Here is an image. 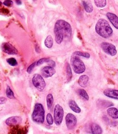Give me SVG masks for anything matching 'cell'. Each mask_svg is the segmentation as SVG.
Segmentation results:
<instances>
[{
  "label": "cell",
  "instance_id": "14",
  "mask_svg": "<svg viewBox=\"0 0 118 134\" xmlns=\"http://www.w3.org/2000/svg\"><path fill=\"white\" fill-rule=\"evenodd\" d=\"M108 114L112 118L114 119L118 118V110L115 107H110L107 110Z\"/></svg>",
  "mask_w": 118,
  "mask_h": 134
},
{
  "label": "cell",
  "instance_id": "13",
  "mask_svg": "<svg viewBox=\"0 0 118 134\" xmlns=\"http://www.w3.org/2000/svg\"><path fill=\"white\" fill-rule=\"evenodd\" d=\"M106 16L113 26L118 30V17L112 13H107Z\"/></svg>",
  "mask_w": 118,
  "mask_h": 134
},
{
  "label": "cell",
  "instance_id": "18",
  "mask_svg": "<svg viewBox=\"0 0 118 134\" xmlns=\"http://www.w3.org/2000/svg\"><path fill=\"white\" fill-rule=\"evenodd\" d=\"M83 4L84 9L87 13H91L93 11V7L91 2L88 1H84L83 2Z\"/></svg>",
  "mask_w": 118,
  "mask_h": 134
},
{
  "label": "cell",
  "instance_id": "9",
  "mask_svg": "<svg viewBox=\"0 0 118 134\" xmlns=\"http://www.w3.org/2000/svg\"><path fill=\"white\" fill-rule=\"evenodd\" d=\"M1 47L3 51L9 55H17L18 54L17 50L9 43H5L3 44Z\"/></svg>",
  "mask_w": 118,
  "mask_h": 134
},
{
  "label": "cell",
  "instance_id": "24",
  "mask_svg": "<svg viewBox=\"0 0 118 134\" xmlns=\"http://www.w3.org/2000/svg\"><path fill=\"white\" fill-rule=\"evenodd\" d=\"M6 94L7 95V96L11 99L13 98H15V96H14V92H13V91L11 90V89L10 88V86H8L7 89H6Z\"/></svg>",
  "mask_w": 118,
  "mask_h": 134
},
{
  "label": "cell",
  "instance_id": "7",
  "mask_svg": "<svg viewBox=\"0 0 118 134\" xmlns=\"http://www.w3.org/2000/svg\"><path fill=\"white\" fill-rule=\"evenodd\" d=\"M101 48L105 53L109 55L114 56L116 54V48L112 44L107 42L102 43L101 44Z\"/></svg>",
  "mask_w": 118,
  "mask_h": 134
},
{
  "label": "cell",
  "instance_id": "15",
  "mask_svg": "<svg viewBox=\"0 0 118 134\" xmlns=\"http://www.w3.org/2000/svg\"><path fill=\"white\" fill-rule=\"evenodd\" d=\"M69 106L72 110L77 113H80L81 111L80 108L74 100H70L69 101Z\"/></svg>",
  "mask_w": 118,
  "mask_h": 134
},
{
  "label": "cell",
  "instance_id": "20",
  "mask_svg": "<svg viewBox=\"0 0 118 134\" xmlns=\"http://www.w3.org/2000/svg\"><path fill=\"white\" fill-rule=\"evenodd\" d=\"M46 101H47V105L48 109H51L52 107L53 102H54V98L52 94H49L47 95L46 97Z\"/></svg>",
  "mask_w": 118,
  "mask_h": 134
},
{
  "label": "cell",
  "instance_id": "33",
  "mask_svg": "<svg viewBox=\"0 0 118 134\" xmlns=\"http://www.w3.org/2000/svg\"><path fill=\"white\" fill-rule=\"evenodd\" d=\"M15 1L18 5H20L22 4V2L20 0H15Z\"/></svg>",
  "mask_w": 118,
  "mask_h": 134
},
{
  "label": "cell",
  "instance_id": "23",
  "mask_svg": "<svg viewBox=\"0 0 118 134\" xmlns=\"http://www.w3.org/2000/svg\"><path fill=\"white\" fill-rule=\"evenodd\" d=\"M66 73H67V75L68 80V81L71 80L72 77V74L70 66L69 64L68 63H66Z\"/></svg>",
  "mask_w": 118,
  "mask_h": 134
},
{
  "label": "cell",
  "instance_id": "17",
  "mask_svg": "<svg viewBox=\"0 0 118 134\" xmlns=\"http://www.w3.org/2000/svg\"><path fill=\"white\" fill-rule=\"evenodd\" d=\"M91 131L93 133L99 134L102 132V128L100 126L96 124H93L91 126Z\"/></svg>",
  "mask_w": 118,
  "mask_h": 134
},
{
  "label": "cell",
  "instance_id": "31",
  "mask_svg": "<svg viewBox=\"0 0 118 134\" xmlns=\"http://www.w3.org/2000/svg\"><path fill=\"white\" fill-rule=\"evenodd\" d=\"M46 63H47V64H48L50 66H51V67H54L55 66V62L54 61H53V60H50V59H48V60L47 61V62Z\"/></svg>",
  "mask_w": 118,
  "mask_h": 134
},
{
  "label": "cell",
  "instance_id": "29",
  "mask_svg": "<svg viewBox=\"0 0 118 134\" xmlns=\"http://www.w3.org/2000/svg\"><path fill=\"white\" fill-rule=\"evenodd\" d=\"M36 63L37 62H34L32 64H31L27 69V72L29 73H31L32 72V71L33 70V69H34L35 66L36 65Z\"/></svg>",
  "mask_w": 118,
  "mask_h": 134
},
{
  "label": "cell",
  "instance_id": "12",
  "mask_svg": "<svg viewBox=\"0 0 118 134\" xmlns=\"http://www.w3.org/2000/svg\"><path fill=\"white\" fill-rule=\"evenodd\" d=\"M22 118L18 116H13L6 120V124L9 126H16L22 121Z\"/></svg>",
  "mask_w": 118,
  "mask_h": 134
},
{
  "label": "cell",
  "instance_id": "10",
  "mask_svg": "<svg viewBox=\"0 0 118 134\" xmlns=\"http://www.w3.org/2000/svg\"><path fill=\"white\" fill-rule=\"evenodd\" d=\"M56 71L54 68L51 66L44 67L41 70V74L44 78H49L53 75Z\"/></svg>",
  "mask_w": 118,
  "mask_h": 134
},
{
  "label": "cell",
  "instance_id": "27",
  "mask_svg": "<svg viewBox=\"0 0 118 134\" xmlns=\"http://www.w3.org/2000/svg\"><path fill=\"white\" fill-rule=\"evenodd\" d=\"M46 120H47V122L49 125H52L53 124L54 122V120H53V118L52 116V115L50 113H48L47 115L46 116Z\"/></svg>",
  "mask_w": 118,
  "mask_h": 134
},
{
  "label": "cell",
  "instance_id": "30",
  "mask_svg": "<svg viewBox=\"0 0 118 134\" xmlns=\"http://www.w3.org/2000/svg\"><path fill=\"white\" fill-rule=\"evenodd\" d=\"M3 4L6 7H11L13 5V3L11 0H6V1L4 2Z\"/></svg>",
  "mask_w": 118,
  "mask_h": 134
},
{
  "label": "cell",
  "instance_id": "25",
  "mask_svg": "<svg viewBox=\"0 0 118 134\" xmlns=\"http://www.w3.org/2000/svg\"><path fill=\"white\" fill-rule=\"evenodd\" d=\"M73 55H77L79 56H82L86 58H89L90 57V55L87 53L85 52H81V51H75L73 53Z\"/></svg>",
  "mask_w": 118,
  "mask_h": 134
},
{
  "label": "cell",
  "instance_id": "22",
  "mask_svg": "<svg viewBox=\"0 0 118 134\" xmlns=\"http://www.w3.org/2000/svg\"><path fill=\"white\" fill-rule=\"evenodd\" d=\"M95 5L98 8H104L107 4L106 0H94Z\"/></svg>",
  "mask_w": 118,
  "mask_h": 134
},
{
  "label": "cell",
  "instance_id": "28",
  "mask_svg": "<svg viewBox=\"0 0 118 134\" xmlns=\"http://www.w3.org/2000/svg\"><path fill=\"white\" fill-rule=\"evenodd\" d=\"M49 59L48 58H42L41 59H40L39 60H38L37 63H36V65L37 66H40L42 64H43V63H45V62H47V61Z\"/></svg>",
  "mask_w": 118,
  "mask_h": 134
},
{
  "label": "cell",
  "instance_id": "21",
  "mask_svg": "<svg viewBox=\"0 0 118 134\" xmlns=\"http://www.w3.org/2000/svg\"><path fill=\"white\" fill-rule=\"evenodd\" d=\"M78 93L81 97H82L84 99H85L86 100H88L89 96H88L86 91L85 90H84V89H79L78 90Z\"/></svg>",
  "mask_w": 118,
  "mask_h": 134
},
{
  "label": "cell",
  "instance_id": "8",
  "mask_svg": "<svg viewBox=\"0 0 118 134\" xmlns=\"http://www.w3.org/2000/svg\"><path fill=\"white\" fill-rule=\"evenodd\" d=\"M77 123V120L75 116L71 114L68 113L66 117V123L67 128L71 130L74 128Z\"/></svg>",
  "mask_w": 118,
  "mask_h": 134
},
{
  "label": "cell",
  "instance_id": "19",
  "mask_svg": "<svg viewBox=\"0 0 118 134\" xmlns=\"http://www.w3.org/2000/svg\"><path fill=\"white\" fill-rule=\"evenodd\" d=\"M45 45L46 47L51 48L53 45V39L51 36H48L45 40Z\"/></svg>",
  "mask_w": 118,
  "mask_h": 134
},
{
  "label": "cell",
  "instance_id": "34",
  "mask_svg": "<svg viewBox=\"0 0 118 134\" xmlns=\"http://www.w3.org/2000/svg\"><path fill=\"white\" fill-rule=\"evenodd\" d=\"M1 4H2V3H1V1H0V5H1Z\"/></svg>",
  "mask_w": 118,
  "mask_h": 134
},
{
  "label": "cell",
  "instance_id": "5",
  "mask_svg": "<svg viewBox=\"0 0 118 134\" xmlns=\"http://www.w3.org/2000/svg\"><path fill=\"white\" fill-rule=\"evenodd\" d=\"M32 83L33 85L40 91H42L46 86V83L43 77L39 74H36L34 75L32 78Z\"/></svg>",
  "mask_w": 118,
  "mask_h": 134
},
{
  "label": "cell",
  "instance_id": "1",
  "mask_svg": "<svg viewBox=\"0 0 118 134\" xmlns=\"http://www.w3.org/2000/svg\"><path fill=\"white\" fill-rule=\"evenodd\" d=\"M55 40L60 44L64 38H69L72 34V28L70 25L64 20L57 21L54 27Z\"/></svg>",
  "mask_w": 118,
  "mask_h": 134
},
{
  "label": "cell",
  "instance_id": "2",
  "mask_svg": "<svg viewBox=\"0 0 118 134\" xmlns=\"http://www.w3.org/2000/svg\"><path fill=\"white\" fill-rule=\"evenodd\" d=\"M96 33L101 37L108 38L110 37L113 33V31L109 23L105 20L99 19L95 27Z\"/></svg>",
  "mask_w": 118,
  "mask_h": 134
},
{
  "label": "cell",
  "instance_id": "11",
  "mask_svg": "<svg viewBox=\"0 0 118 134\" xmlns=\"http://www.w3.org/2000/svg\"><path fill=\"white\" fill-rule=\"evenodd\" d=\"M103 94L108 97L118 100V90L107 89L104 90Z\"/></svg>",
  "mask_w": 118,
  "mask_h": 134
},
{
  "label": "cell",
  "instance_id": "26",
  "mask_svg": "<svg viewBox=\"0 0 118 134\" xmlns=\"http://www.w3.org/2000/svg\"><path fill=\"white\" fill-rule=\"evenodd\" d=\"M7 62H8V63L10 65H11L12 66H15L17 65V61L14 58H10L8 59Z\"/></svg>",
  "mask_w": 118,
  "mask_h": 134
},
{
  "label": "cell",
  "instance_id": "32",
  "mask_svg": "<svg viewBox=\"0 0 118 134\" xmlns=\"http://www.w3.org/2000/svg\"><path fill=\"white\" fill-rule=\"evenodd\" d=\"M7 101V100L6 98L2 97H0V104H5Z\"/></svg>",
  "mask_w": 118,
  "mask_h": 134
},
{
  "label": "cell",
  "instance_id": "16",
  "mask_svg": "<svg viewBox=\"0 0 118 134\" xmlns=\"http://www.w3.org/2000/svg\"><path fill=\"white\" fill-rule=\"evenodd\" d=\"M89 78L86 75H81L79 79V84L82 87H85L88 81Z\"/></svg>",
  "mask_w": 118,
  "mask_h": 134
},
{
  "label": "cell",
  "instance_id": "4",
  "mask_svg": "<svg viewBox=\"0 0 118 134\" xmlns=\"http://www.w3.org/2000/svg\"><path fill=\"white\" fill-rule=\"evenodd\" d=\"M71 63L75 73L80 74L85 71V66L78 56L73 55L71 59Z\"/></svg>",
  "mask_w": 118,
  "mask_h": 134
},
{
  "label": "cell",
  "instance_id": "6",
  "mask_svg": "<svg viewBox=\"0 0 118 134\" xmlns=\"http://www.w3.org/2000/svg\"><path fill=\"white\" fill-rule=\"evenodd\" d=\"M64 110L63 107L59 104H57L54 109V121L57 125H60L63 119Z\"/></svg>",
  "mask_w": 118,
  "mask_h": 134
},
{
  "label": "cell",
  "instance_id": "3",
  "mask_svg": "<svg viewBox=\"0 0 118 134\" xmlns=\"http://www.w3.org/2000/svg\"><path fill=\"white\" fill-rule=\"evenodd\" d=\"M45 110L42 104L37 103L32 114V120L38 123H43L44 121Z\"/></svg>",
  "mask_w": 118,
  "mask_h": 134
},
{
  "label": "cell",
  "instance_id": "35",
  "mask_svg": "<svg viewBox=\"0 0 118 134\" xmlns=\"http://www.w3.org/2000/svg\"><path fill=\"white\" fill-rule=\"evenodd\" d=\"M33 1H36V0H33Z\"/></svg>",
  "mask_w": 118,
  "mask_h": 134
}]
</instances>
